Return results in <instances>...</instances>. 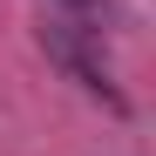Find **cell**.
Masks as SVG:
<instances>
[{
    "instance_id": "cell-1",
    "label": "cell",
    "mask_w": 156,
    "mask_h": 156,
    "mask_svg": "<svg viewBox=\"0 0 156 156\" xmlns=\"http://www.w3.org/2000/svg\"><path fill=\"white\" fill-rule=\"evenodd\" d=\"M48 55H55V61H68V68L82 75L88 88H109V75H102V61L88 55L82 41H75V27H48Z\"/></svg>"
},
{
    "instance_id": "cell-2",
    "label": "cell",
    "mask_w": 156,
    "mask_h": 156,
    "mask_svg": "<svg viewBox=\"0 0 156 156\" xmlns=\"http://www.w3.org/2000/svg\"><path fill=\"white\" fill-rule=\"evenodd\" d=\"M75 7H88V0H75Z\"/></svg>"
}]
</instances>
